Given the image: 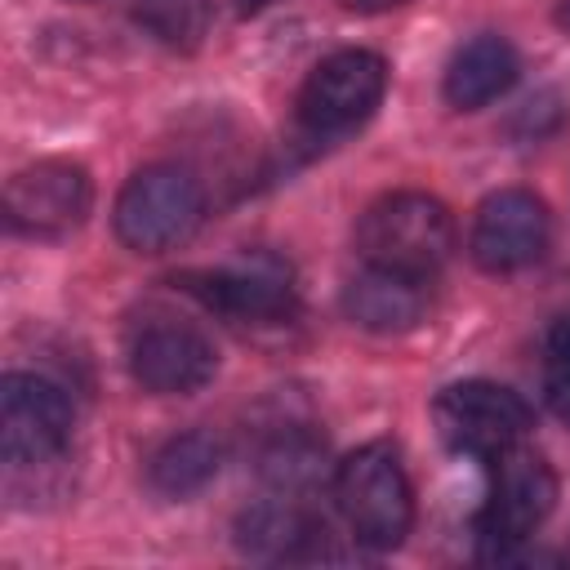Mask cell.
<instances>
[{
  "label": "cell",
  "mask_w": 570,
  "mask_h": 570,
  "mask_svg": "<svg viewBox=\"0 0 570 570\" xmlns=\"http://www.w3.org/2000/svg\"><path fill=\"white\" fill-rule=\"evenodd\" d=\"M517 76H521L517 49H512L503 36H476V40H468V45L450 58L441 89H445V102H450V107L476 111V107L503 98V94L517 85Z\"/></svg>",
  "instance_id": "cell-14"
},
{
  "label": "cell",
  "mask_w": 570,
  "mask_h": 570,
  "mask_svg": "<svg viewBox=\"0 0 570 570\" xmlns=\"http://www.w3.org/2000/svg\"><path fill=\"white\" fill-rule=\"evenodd\" d=\"M334 503L356 543L374 552L401 548L414 525V490L387 441H370L334 468Z\"/></svg>",
  "instance_id": "cell-3"
},
{
  "label": "cell",
  "mask_w": 570,
  "mask_h": 570,
  "mask_svg": "<svg viewBox=\"0 0 570 570\" xmlns=\"http://www.w3.org/2000/svg\"><path fill=\"white\" fill-rule=\"evenodd\" d=\"M116 236L134 254H165L191 240L205 218L200 183L178 165H147L138 169L116 196Z\"/></svg>",
  "instance_id": "cell-4"
},
{
  "label": "cell",
  "mask_w": 570,
  "mask_h": 570,
  "mask_svg": "<svg viewBox=\"0 0 570 570\" xmlns=\"http://www.w3.org/2000/svg\"><path fill=\"white\" fill-rule=\"evenodd\" d=\"M134 22L165 49L191 53L205 45L209 27H214V4L209 0H138L134 4Z\"/></svg>",
  "instance_id": "cell-17"
},
{
  "label": "cell",
  "mask_w": 570,
  "mask_h": 570,
  "mask_svg": "<svg viewBox=\"0 0 570 570\" xmlns=\"http://www.w3.org/2000/svg\"><path fill=\"white\" fill-rule=\"evenodd\" d=\"M387 94V62L370 49H338L312 67L298 89V125L312 138H343L361 129Z\"/></svg>",
  "instance_id": "cell-5"
},
{
  "label": "cell",
  "mask_w": 570,
  "mask_h": 570,
  "mask_svg": "<svg viewBox=\"0 0 570 570\" xmlns=\"http://www.w3.org/2000/svg\"><path fill=\"white\" fill-rule=\"evenodd\" d=\"M356 249L370 267L432 281L454 254V218L428 191H392L361 214Z\"/></svg>",
  "instance_id": "cell-1"
},
{
  "label": "cell",
  "mask_w": 570,
  "mask_h": 570,
  "mask_svg": "<svg viewBox=\"0 0 570 570\" xmlns=\"http://www.w3.org/2000/svg\"><path fill=\"white\" fill-rule=\"evenodd\" d=\"M94 183L76 160H36L4 187V223L18 236H67L89 218Z\"/></svg>",
  "instance_id": "cell-8"
},
{
  "label": "cell",
  "mask_w": 570,
  "mask_h": 570,
  "mask_svg": "<svg viewBox=\"0 0 570 570\" xmlns=\"http://www.w3.org/2000/svg\"><path fill=\"white\" fill-rule=\"evenodd\" d=\"M557 508V472L543 454H534L525 441L490 459V490L476 517V548L481 561L508 566L525 561L530 534L548 521Z\"/></svg>",
  "instance_id": "cell-2"
},
{
  "label": "cell",
  "mask_w": 570,
  "mask_h": 570,
  "mask_svg": "<svg viewBox=\"0 0 570 570\" xmlns=\"http://www.w3.org/2000/svg\"><path fill=\"white\" fill-rule=\"evenodd\" d=\"M557 27H561V31H570V0H561V4H557Z\"/></svg>",
  "instance_id": "cell-21"
},
{
  "label": "cell",
  "mask_w": 570,
  "mask_h": 570,
  "mask_svg": "<svg viewBox=\"0 0 570 570\" xmlns=\"http://www.w3.org/2000/svg\"><path fill=\"white\" fill-rule=\"evenodd\" d=\"M71 441V401L40 374H4L0 383V454L4 463L58 459Z\"/></svg>",
  "instance_id": "cell-9"
},
{
  "label": "cell",
  "mask_w": 570,
  "mask_h": 570,
  "mask_svg": "<svg viewBox=\"0 0 570 570\" xmlns=\"http://www.w3.org/2000/svg\"><path fill=\"white\" fill-rule=\"evenodd\" d=\"M543 396L561 423H570V321H561L548 334V356H543Z\"/></svg>",
  "instance_id": "cell-18"
},
{
  "label": "cell",
  "mask_w": 570,
  "mask_h": 570,
  "mask_svg": "<svg viewBox=\"0 0 570 570\" xmlns=\"http://www.w3.org/2000/svg\"><path fill=\"white\" fill-rule=\"evenodd\" d=\"M343 9H356V13H387V9H401L410 0H338Z\"/></svg>",
  "instance_id": "cell-19"
},
{
  "label": "cell",
  "mask_w": 570,
  "mask_h": 570,
  "mask_svg": "<svg viewBox=\"0 0 570 570\" xmlns=\"http://www.w3.org/2000/svg\"><path fill=\"white\" fill-rule=\"evenodd\" d=\"M432 419H436V432L450 450L459 454H472V459H494L512 445L525 441L534 414L530 405L503 387V383H490V379H463V383H450L436 401H432Z\"/></svg>",
  "instance_id": "cell-6"
},
{
  "label": "cell",
  "mask_w": 570,
  "mask_h": 570,
  "mask_svg": "<svg viewBox=\"0 0 570 570\" xmlns=\"http://www.w3.org/2000/svg\"><path fill=\"white\" fill-rule=\"evenodd\" d=\"M174 285L191 294L200 307L236 321V325H285L298 316V289L289 272L272 258H245L223 267L178 272Z\"/></svg>",
  "instance_id": "cell-7"
},
{
  "label": "cell",
  "mask_w": 570,
  "mask_h": 570,
  "mask_svg": "<svg viewBox=\"0 0 570 570\" xmlns=\"http://www.w3.org/2000/svg\"><path fill=\"white\" fill-rule=\"evenodd\" d=\"M343 312H347L352 325L374 330V334L414 330L428 312V281L401 276V272H387V267H365L361 276L347 281Z\"/></svg>",
  "instance_id": "cell-12"
},
{
  "label": "cell",
  "mask_w": 570,
  "mask_h": 570,
  "mask_svg": "<svg viewBox=\"0 0 570 570\" xmlns=\"http://www.w3.org/2000/svg\"><path fill=\"white\" fill-rule=\"evenodd\" d=\"M548 236H552V223H548L543 200L525 187H503L481 200V209L472 218L468 249L481 272L508 276V272L539 263L548 249Z\"/></svg>",
  "instance_id": "cell-10"
},
{
  "label": "cell",
  "mask_w": 570,
  "mask_h": 570,
  "mask_svg": "<svg viewBox=\"0 0 570 570\" xmlns=\"http://www.w3.org/2000/svg\"><path fill=\"white\" fill-rule=\"evenodd\" d=\"M218 370L214 343L183 321H151L129 338V374L156 396L200 392Z\"/></svg>",
  "instance_id": "cell-11"
},
{
  "label": "cell",
  "mask_w": 570,
  "mask_h": 570,
  "mask_svg": "<svg viewBox=\"0 0 570 570\" xmlns=\"http://www.w3.org/2000/svg\"><path fill=\"white\" fill-rule=\"evenodd\" d=\"M267 4H272V0H236V13H245V18H249V13H263Z\"/></svg>",
  "instance_id": "cell-20"
},
{
  "label": "cell",
  "mask_w": 570,
  "mask_h": 570,
  "mask_svg": "<svg viewBox=\"0 0 570 570\" xmlns=\"http://www.w3.org/2000/svg\"><path fill=\"white\" fill-rule=\"evenodd\" d=\"M321 459H325V441H316L303 423H289L263 445L258 472L276 494H303L321 481Z\"/></svg>",
  "instance_id": "cell-16"
},
{
  "label": "cell",
  "mask_w": 570,
  "mask_h": 570,
  "mask_svg": "<svg viewBox=\"0 0 570 570\" xmlns=\"http://www.w3.org/2000/svg\"><path fill=\"white\" fill-rule=\"evenodd\" d=\"M236 543L263 561H307L325 548V525L307 508H298L294 494H281L240 512Z\"/></svg>",
  "instance_id": "cell-13"
},
{
  "label": "cell",
  "mask_w": 570,
  "mask_h": 570,
  "mask_svg": "<svg viewBox=\"0 0 570 570\" xmlns=\"http://www.w3.org/2000/svg\"><path fill=\"white\" fill-rule=\"evenodd\" d=\"M223 468V445L209 432H178L147 459V485L165 499H187L205 490Z\"/></svg>",
  "instance_id": "cell-15"
}]
</instances>
